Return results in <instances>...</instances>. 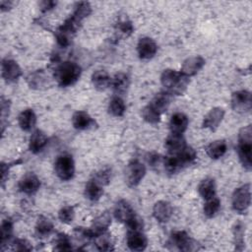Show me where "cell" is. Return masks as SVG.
Returning a JSON list of instances; mask_svg holds the SVG:
<instances>
[{"instance_id": "obj_1", "label": "cell", "mask_w": 252, "mask_h": 252, "mask_svg": "<svg viewBox=\"0 0 252 252\" xmlns=\"http://www.w3.org/2000/svg\"><path fill=\"white\" fill-rule=\"evenodd\" d=\"M160 83L171 95H181L186 91L190 78L173 69H165L160 75Z\"/></svg>"}, {"instance_id": "obj_2", "label": "cell", "mask_w": 252, "mask_h": 252, "mask_svg": "<svg viewBox=\"0 0 252 252\" xmlns=\"http://www.w3.org/2000/svg\"><path fill=\"white\" fill-rule=\"evenodd\" d=\"M237 154L242 166L250 171L252 168V127L247 125L238 132Z\"/></svg>"}, {"instance_id": "obj_3", "label": "cell", "mask_w": 252, "mask_h": 252, "mask_svg": "<svg viewBox=\"0 0 252 252\" xmlns=\"http://www.w3.org/2000/svg\"><path fill=\"white\" fill-rule=\"evenodd\" d=\"M81 73L82 69L77 63L64 61L55 68L54 78L60 87H69L79 80Z\"/></svg>"}, {"instance_id": "obj_4", "label": "cell", "mask_w": 252, "mask_h": 252, "mask_svg": "<svg viewBox=\"0 0 252 252\" xmlns=\"http://www.w3.org/2000/svg\"><path fill=\"white\" fill-rule=\"evenodd\" d=\"M167 244L170 246V249L179 251H196L200 249V244L184 230L172 231Z\"/></svg>"}, {"instance_id": "obj_5", "label": "cell", "mask_w": 252, "mask_h": 252, "mask_svg": "<svg viewBox=\"0 0 252 252\" xmlns=\"http://www.w3.org/2000/svg\"><path fill=\"white\" fill-rule=\"evenodd\" d=\"M54 171L56 175L64 181L70 180L75 174V162L69 154H61L54 161Z\"/></svg>"}, {"instance_id": "obj_6", "label": "cell", "mask_w": 252, "mask_h": 252, "mask_svg": "<svg viewBox=\"0 0 252 252\" xmlns=\"http://www.w3.org/2000/svg\"><path fill=\"white\" fill-rule=\"evenodd\" d=\"M251 203V186L250 184H244L236 188L231 197L232 209L237 213L245 212Z\"/></svg>"}, {"instance_id": "obj_7", "label": "cell", "mask_w": 252, "mask_h": 252, "mask_svg": "<svg viewBox=\"0 0 252 252\" xmlns=\"http://www.w3.org/2000/svg\"><path fill=\"white\" fill-rule=\"evenodd\" d=\"M146 175V166L139 159H132L125 168V182L129 187H136Z\"/></svg>"}, {"instance_id": "obj_8", "label": "cell", "mask_w": 252, "mask_h": 252, "mask_svg": "<svg viewBox=\"0 0 252 252\" xmlns=\"http://www.w3.org/2000/svg\"><path fill=\"white\" fill-rule=\"evenodd\" d=\"M231 108L237 113H247L252 108L251 93L246 90L236 91L231 94Z\"/></svg>"}, {"instance_id": "obj_9", "label": "cell", "mask_w": 252, "mask_h": 252, "mask_svg": "<svg viewBox=\"0 0 252 252\" xmlns=\"http://www.w3.org/2000/svg\"><path fill=\"white\" fill-rule=\"evenodd\" d=\"M1 74L6 83L12 84L20 79L22 76V69L15 60L5 58L1 63Z\"/></svg>"}, {"instance_id": "obj_10", "label": "cell", "mask_w": 252, "mask_h": 252, "mask_svg": "<svg viewBox=\"0 0 252 252\" xmlns=\"http://www.w3.org/2000/svg\"><path fill=\"white\" fill-rule=\"evenodd\" d=\"M113 216L118 221H120L126 225L137 215L128 201H126L124 199H120L116 202V204L114 206Z\"/></svg>"}, {"instance_id": "obj_11", "label": "cell", "mask_w": 252, "mask_h": 252, "mask_svg": "<svg viewBox=\"0 0 252 252\" xmlns=\"http://www.w3.org/2000/svg\"><path fill=\"white\" fill-rule=\"evenodd\" d=\"M205 63H206L205 59L200 55L188 57L183 61L180 72L188 78L193 77L202 70Z\"/></svg>"}, {"instance_id": "obj_12", "label": "cell", "mask_w": 252, "mask_h": 252, "mask_svg": "<svg viewBox=\"0 0 252 252\" xmlns=\"http://www.w3.org/2000/svg\"><path fill=\"white\" fill-rule=\"evenodd\" d=\"M137 51L141 59L149 60L156 55L158 51V44L151 37H141L137 44Z\"/></svg>"}, {"instance_id": "obj_13", "label": "cell", "mask_w": 252, "mask_h": 252, "mask_svg": "<svg viewBox=\"0 0 252 252\" xmlns=\"http://www.w3.org/2000/svg\"><path fill=\"white\" fill-rule=\"evenodd\" d=\"M72 124L75 129L80 131L93 129L96 126L95 120L88 112L83 110H78L74 112L72 116Z\"/></svg>"}, {"instance_id": "obj_14", "label": "cell", "mask_w": 252, "mask_h": 252, "mask_svg": "<svg viewBox=\"0 0 252 252\" xmlns=\"http://www.w3.org/2000/svg\"><path fill=\"white\" fill-rule=\"evenodd\" d=\"M18 187L21 192L27 194V195H32L40 187V181L39 178L32 172H29L25 174L19 181Z\"/></svg>"}, {"instance_id": "obj_15", "label": "cell", "mask_w": 252, "mask_h": 252, "mask_svg": "<svg viewBox=\"0 0 252 252\" xmlns=\"http://www.w3.org/2000/svg\"><path fill=\"white\" fill-rule=\"evenodd\" d=\"M224 117V109L222 107L212 108L204 117L202 126L203 128L215 131L218 129Z\"/></svg>"}, {"instance_id": "obj_16", "label": "cell", "mask_w": 252, "mask_h": 252, "mask_svg": "<svg viewBox=\"0 0 252 252\" xmlns=\"http://www.w3.org/2000/svg\"><path fill=\"white\" fill-rule=\"evenodd\" d=\"M186 146L185 138L181 134L170 133L164 141V148L170 156H177Z\"/></svg>"}, {"instance_id": "obj_17", "label": "cell", "mask_w": 252, "mask_h": 252, "mask_svg": "<svg viewBox=\"0 0 252 252\" xmlns=\"http://www.w3.org/2000/svg\"><path fill=\"white\" fill-rule=\"evenodd\" d=\"M173 214L172 206L169 202L160 200L155 203L153 207V216L158 222H167Z\"/></svg>"}, {"instance_id": "obj_18", "label": "cell", "mask_w": 252, "mask_h": 252, "mask_svg": "<svg viewBox=\"0 0 252 252\" xmlns=\"http://www.w3.org/2000/svg\"><path fill=\"white\" fill-rule=\"evenodd\" d=\"M148 245V239L142 230H128L127 246L132 251H143Z\"/></svg>"}, {"instance_id": "obj_19", "label": "cell", "mask_w": 252, "mask_h": 252, "mask_svg": "<svg viewBox=\"0 0 252 252\" xmlns=\"http://www.w3.org/2000/svg\"><path fill=\"white\" fill-rule=\"evenodd\" d=\"M110 223H111V215L108 212H103L98 217H96L94 220L91 227L89 228L91 231V234L93 236V239L95 236H97L103 232H106Z\"/></svg>"}, {"instance_id": "obj_20", "label": "cell", "mask_w": 252, "mask_h": 252, "mask_svg": "<svg viewBox=\"0 0 252 252\" xmlns=\"http://www.w3.org/2000/svg\"><path fill=\"white\" fill-rule=\"evenodd\" d=\"M47 141H48V138L43 131L39 129L33 130L30 137V142H29L30 152H32V154H38L44 149V147L47 144Z\"/></svg>"}, {"instance_id": "obj_21", "label": "cell", "mask_w": 252, "mask_h": 252, "mask_svg": "<svg viewBox=\"0 0 252 252\" xmlns=\"http://www.w3.org/2000/svg\"><path fill=\"white\" fill-rule=\"evenodd\" d=\"M189 124V119L186 114L183 112H175L171 115L169 120V129L170 133L173 134H181L186 131Z\"/></svg>"}, {"instance_id": "obj_22", "label": "cell", "mask_w": 252, "mask_h": 252, "mask_svg": "<svg viewBox=\"0 0 252 252\" xmlns=\"http://www.w3.org/2000/svg\"><path fill=\"white\" fill-rule=\"evenodd\" d=\"M130 86V78L127 74L123 72H119L114 75L111 80V88L116 95H121L126 94L128 88Z\"/></svg>"}, {"instance_id": "obj_23", "label": "cell", "mask_w": 252, "mask_h": 252, "mask_svg": "<svg viewBox=\"0 0 252 252\" xmlns=\"http://www.w3.org/2000/svg\"><path fill=\"white\" fill-rule=\"evenodd\" d=\"M18 122L22 130L26 132L32 131L36 124V115L32 108H27L19 114Z\"/></svg>"}, {"instance_id": "obj_24", "label": "cell", "mask_w": 252, "mask_h": 252, "mask_svg": "<svg viewBox=\"0 0 252 252\" xmlns=\"http://www.w3.org/2000/svg\"><path fill=\"white\" fill-rule=\"evenodd\" d=\"M112 78L104 70H96L92 75V83L97 91H105L111 86Z\"/></svg>"}, {"instance_id": "obj_25", "label": "cell", "mask_w": 252, "mask_h": 252, "mask_svg": "<svg viewBox=\"0 0 252 252\" xmlns=\"http://www.w3.org/2000/svg\"><path fill=\"white\" fill-rule=\"evenodd\" d=\"M171 96L172 95L166 91L159 92L153 97V99L151 100V102L149 104L152 105L156 110H158L161 114L167 110V108L170 104Z\"/></svg>"}, {"instance_id": "obj_26", "label": "cell", "mask_w": 252, "mask_h": 252, "mask_svg": "<svg viewBox=\"0 0 252 252\" xmlns=\"http://www.w3.org/2000/svg\"><path fill=\"white\" fill-rule=\"evenodd\" d=\"M84 194L85 197L92 202L98 201L103 194V187L93 178H91L85 185Z\"/></svg>"}, {"instance_id": "obj_27", "label": "cell", "mask_w": 252, "mask_h": 252, "mask_svg": "<svg viewBox=\"0 0 252 252\" xmlns=\"http://www.w3.org/2000/svg\"><path fill=\"white\" fill-rule=\"evenodd\" d=\"M34 231H35V234L37 237L45 238L52 233L53 223L48 218H46L44 216H39L35 222Z\"/></svg>"}, {"instance_id": "obj_28", "label": "cell", "mask_w": 252, "mask_h": 252, "mask_svg": "<svg viewBox=\"0 0 252 252\" xmlns=\"http://www.w3.org/2000/svg\"><path fill=\"white\" fill-rule=\"evenodd\" d=\"M227 151V144L224 140H216L210 143L207 148L206 152L208 156L213 159H219L224 156Z\"/></svg>"}, {"instance_id": "obj_29", "label": "cell", "mask_w": 252, "mask_h": 252, "mask_svg": "<svg viewBox=\"0 0 252 252\" xmlns=\"http://www.w3.org/2000/svg\"><path fill=\"white\" fill-rule=\"evenodd\" d=\"M27 82L31 88L39 90L46 88V85H48V77L44 71L37 70L28 76Z\"/></svg>"}, {"instance_id": "obj_30", "label": "cell", "mask_w": 252, "mask_h": 252, "mask_svg": "<svg viewBox=\"0 0 252 252\" xmlns=\"http://www.w3.org/2000/svg\"><path fill=\"white\" fill-rule=\"evenodd\" d=\"M198 192L204 200H208L216 196V183L211 177L204 178L198 185Z\"/></svg>"}, {"instance_id": "obj_31", "label": "cell", "mask_w": 252, "mask_h": 252, "mask_svg": "<svg viewBox=\"0 0 252 252\" xmlns=\"http://www.w3.org/2000/svg\"><path fill=\"white\" fill-rule=\"evenodd\" d=\"M184 165L180 161V159L176 156H166L163 157L162 160V168L168 174H176L179 172Z\"/></svg>"}, {"instance_id": "obj_32", "label": "cell", "mask_w": 252, "mask_h": 252, "mask_svg": "<svg viewBox=\"0 0 252 252\" xmlns=\"http://www.w3.org/2000/svg\"><path fill=\"white\" fill-rule=\"evenodd\" d=\"M232 233H233V242H234L235 250L242 251L245 246V243H244L245 225L243 224L242 221L238 220L234 223L232 227Z\"/></svg>"}, {"instance_id": "obj_33", "label": "cell", "mask_w": 252, "mask_h": 252, "mask_svg": "<svg viewBox=\"0 0 252 252\" xmlns=\"http://www.w3.org/2000/svg\"><path fill=\"white\" fill-rule=\"evenodd\" d=\"M108 112L114 117H122L126 111V105L121 96H113L108 103Z\"/></svg>"}, {"instance_id": "obj_34", "label": "cell", "mask_w": 252, "mask_h": 252, "mask_svg": "<svg viewBox=\"0 0 252 252\" xmlns=\"http://www.w3.org/2000/svg\"><path fill=\"white\" fill-rule=\"evenodd\" d=\"M220 209V200L217 196H214L206 200V203L203 208V212L207 218H214L218 214Z\"/></svg>"}, {"instance_id": "obj_35", "label": "cell", "mask_w": 252, "mask_h": 252, "mask_svg": "<svg viewBox=\"0 0 252 252\" xmlns=\"http://www.w3.org/2000/svg\"><path fill=\"white\" fill-rule=\"evenodd\" d=\"M13 221L10 219H5L1 223V245L2 249L11 241L13 235Z\"/></svg>"}, {"instance_id": "obj_36", "label": "cell", "mask_w": 252, "mask_h": 252, "mask_svg": "<svg viewBox=\"0 0 252 252\" xmlns=\"http://www.w3.org/2000/svg\"><path fill=\"white\" fill-rule=\"evenodd\" d=\"M94 239V244L96 245L97 249L100 251H110L114 249L110 234L107 231L95 236Z\"/></svg>"}, {"instance_id": "obj_37", "label": "cell", "mask_w": 252, "mask_h": 252, "mask_svg": "<svg viewBox=\"0 0 252 252\" xmlns=\"http://www.w3.org/2000/svg\"><path fill=\"white\" fill-rule=\"evenodd\" d=\"M176 157L180 159L184 166H187L195 161V159L197 158V153L192 147L187 145Z\"/></svg>"}, {"instance_id": "obj_38", "label": "cell", "mask_w": 252, "mask_h": 252, "mask_svg": "<svg viewBox=\"0 0 252 252\" xmlns=\"http://www.w3.org/2000/svg\"><path fill=\"white\" fill-rule=\"evenodd\" d=\"M115 31L119 37H128L134 32V26L131 21L127 19H123L116 24Z\"/></svg>"}, {"instance_id": "obj_39", "label": "cell", "mask_w": 252, "mask_h": 252, "mask_svg": "<svg viewBox=\"0 0 252 252\" xmlns=\"http://www.w3.org/2000/svg\"><path fill=\"white\" fill-rule=\"evenodd\" d=\"M92 13V7L91 4L89 2H85V1H81V2H77L74 6V12H73V16H75L76 18H78L79 20H81L83 22V20L87 17L90 16V14Z\"/></svg>"}, {"instance_id": "obj_40", "label": "cell", "mask_w": 252, "mask_h": 252, "mask_svg": "<svg viewBox=\"0 0 252 252\" xmlns=\"http://www.w3.org/2000/svg\"><path fill=\"white\" fill-rule=\"evenodd\" d=\"M160 113L156 110L152 105L148 104L142 109L143 119L150 124H157L160 121Z\"/></svg>"}, {"instance_id": "obj_41", "label": "cell", "mask_w": 252, "mask_h": 252, "mask_svg": "<svg viewBox=\"0 0 252 252\" xmlns=\"http://www.w3.org/2000/svg\"><path fill=\"white\" fill-rule=\"evenodd\" d=\"M72 241L71 238L63 233V232H59L55 238V246H54V250L57 251H69L72 250Z\"/></svg>"}, {"instance_id": "obj_42", "label": "cell", "mask_w": 252, "mask_h": 252, "mask_svg": "<svg viewBox=\"0 0 252 252\" xmlns=\"http://www.w3.org/2000/svg\"><path fill=\"white\" fill-rule=\"evenodd\" d=\"M94 181H96L98 184H100L102 187L109 184L111 179V168L104 167L96 171L94 176L92 177Z\"/></svg>"}, {"instance_id": "obj_43", "label": "cell", "mask_w": 252, "mask_h": 252, "mask_svg": "<svg viewBox=\"0 0 252 252\" xmlns=\"http://www.w3.org/2000/svg\"><path fill=\"white\" fill-rule=\"evenodd\" d=\"M75 217V211L73 206H64L58 212V219L64 223H71Z\"/></svg>"}, {"instance_id": "obj_44", "label": "cell", "mask_w": 252, "mask_h": 252, "mask_svg": "<svg viewBox=\"0 0 252 252\" xmlns=\"http://www.w3.org/2000/svg\"><path fill=\"white\" fill-rule=\"evenodd\" d=\"M14 249L17 251H31L32 249L31 243L26 239L17 238L12 242Z\"/></svg>"}, {"instance_id": "obj_45", "label": "cell", "mask_w": 252, "mask_h": 252, "mask_svg": "<svg viewBox=\"0 0 252 252\" xmlns=\"http://www.w3.org/2000/svg\"><path fill=\"white\" fill-rule=\"evenodd\" d=\"M10 112V101L8 99H5L4 97L1 98V124L2 128L4 126L6 118H8Z\"/></svg>"}, {"instance_id": "obj_46", "label": "cell", "mask_w": 252, "mask_h": 252, "mask_svg": "<svg viewBox=\"0 0 252 252\" xmlns=\"http://www.w3.org/2000/svg\"><path fill=\"white\" fill-rule=\"evenodd\" d=\"M56 2L55 1H40L39 2V8L41 10V12H48L50 10H52L53 8H55L56 6Z\"/></svg>"}, {"instance_id": "obj_47", "label": "cell", "mask_w": 252, "mask_h": 252, "mask_svg": "<svg viewBox=\"0 0 252 252\" xmlns=\"http://www.w3.org/2000/svg\"><path fill=\"white\" fill-rule=\"evenodd\" d=\"M12 6H13V2L12 1H5V0H1L0 1V8H1L2 12L10 10L12 8Z\"/></svg>"}]
</instances>
